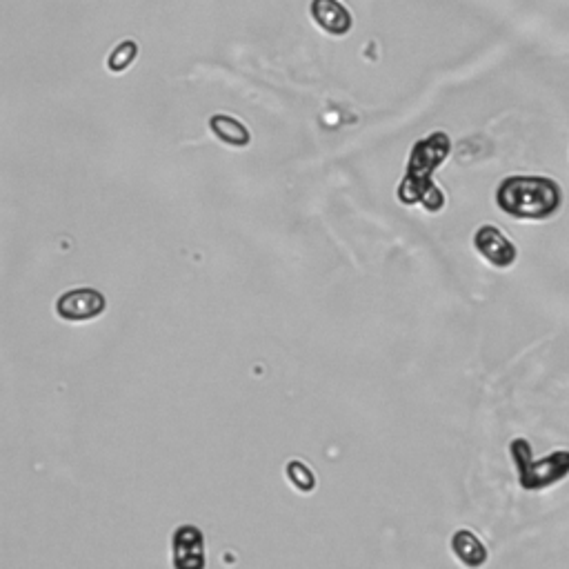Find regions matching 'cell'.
Masks as SVG:
<instances>
[{
    "instance_id": "6da1fadb",
    "label": "cell",
    "mask_w": 569,
    "mask_h": 569,
    "mask_svg": "<svg viewBox=\"0 0 569 569\" xmlns=\"http://www.w3.org/2000/svg\"><path fill=\"white\" fill-rule=\"evenodd\" d=\"M449 149H452V143H449V136L443 132L429 134L412 147L405 178L398 185V201L403 205H423L432 214L441 212L445 196L434 185L432 176L449 156Z\"/></svg>"
},
{
    "instance_id": "7a4b0ae2",
    "label": "cell",
    "mask_w": 569,
    "mask_h": 569,
    "mask_svg": "<svg viewBox=\"0 0 569 569\" xmlns=\"http://www.w3.org/2000/svg\"><path fill=\"white\" fill-rule=\"evenodd\" d=\"M561 203V187L545 176H509L496 189V205L505 214L527 221L549 218L558 212Z\"/></svg>"
},
{
    "instance_id": "3957f363",
    "label": "cell",
    "mask_w": 569,
    "mask_h": 569,
    "mask_svg": "<svg viewBox=\"0 0 569 569\" xmlns=\"http://www.w3.org/2000/svg\"><path fill=\"white\" fill-rule=\"evenodd\" d=\"M509 454H512V461L516 465L518 483L527 492L547 489L569 476V452H565V449L549 454L541 461H534L532 447H529L525 438H514L509 443Z\"/></svg>"
},
{
    "instance_id": "277c9868",
    "label": "cell",
    "mask_w": 569,
    "mask_h": 569,
    "mask_svg": "<svg viewBox=\"0 0 569 569\" xmlns=\"http://www.w3.org/2000/svg\"><path fill=\"white\" fill-rule=\"evenodd\" d=\"M107 309V298L94 287H78L56 301V314L67 323H87Z\"/></svg>"
},
{
    "instance_id": "5b68a950",
    "label": "cell",
    "mask_w": 569,
    "mask_h": 569,
    "mask_svg": "<svg viewBox=\"0 0 569 569\" xmlns=\"http://www.w3.org/2000/svg\"><path fill=\"white\" fill-rule=\"evenodd\" d=\"M205 536L196 525H181L172 536V567L174 569H205Z\"/></svg>"
},
{
    "instance_id": "8992f818",
    "label": "cell",
    "mask_w": 569,
    "mask_h": 569,
    "mask_svg": "<svg viewBox=\"0 0 569 569\" xmlns=\"http://www.w3.org/2000/svg\"><path fill=\"white\" fill-rule=\"evenodd\" d=\"M474 247L489 265H494L498 269L512 267L518 258L516 245L494 225H483L476 229Z\"/></svg>"
},
{
    "instance_id": "52a82bcc",
    "label": "cell",
    "mask_w": 569,
    "mask_h": 569,
    "mask_svg": "<svg viewBox=\"0 0 569 569\" xmlns=\"http://www.w3.org/2000/svg\"><path fill=\"white\" fill-rule=\"evenodd\" d=\"M309 12H312L314 23L332 36H345L354 25L352 14L338 0H314Z\"/></svg>"
},
{
    "instance_id": "ba28073f",
    "label": "cell",
    "mask_w": 569,
    "mask_h": 569,
    "mask_svg": "<svg viewBox=\"0 0 569 569\" xmlns=\"http://www.w3.org/2000/svg\"><path fill=\"white\" fill-rule=\"evenodd\" d=\"M452 552L469 569H481L489 558L487 547L472 529H456L452 536Z\"/></svg>"
},
{
    "instance_id": "9c48e42d",
    "label": "cell",
    "mask_w": 569,
    "mask_h": 569,
    "mask_svg": "<svg viewBox=\"0 0 569 569\" xmlns=\"http://www.w3.org/2000/svg\"><path fill=\"white\" fill-rule=\"evenodd\" d=\"M209 129H212L218 141L229 147H247L252 143V134L249 129L234 116L216 114L209 118Z\"/></svg>"
},
{
    "instance_id": "30bf717a",
    "label": "cell",
    "mask_w": 569,
    "mask_h": 569,
    "mask_svg": "<svg viewBox=\"0 0 569 569\" xmlns=\"http://www.w3.org/2000/svg\"><path fill=\"white\" fill-rule=\"evenodd\" d=\"M285 476L289 478V483L298 489V492L309 494L316 489V474L312 472V467H309L305 461H298V458H292V461L287 463Z\"/></svg>"
},
{
    "instance_id": "8fae6325",
    "label": "cell",
    "mask_w": 569,
    "mask_h": 569,
    "mask_svg": "<svg viewBox=\"0 0 569 569\" xmlns=\"http://www.w3.org/2000/svg\"><path fill=\"white\" fill-rule=\"evenodd\" d=\"M136 56H138V45L134 41H123V43L116 45V49H114L112 54H109L107 67L112 69L114 74H121V72H125V69H129V65L136 61Z\"/></svg>"
}]
</instances>
